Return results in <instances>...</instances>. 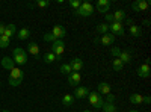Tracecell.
<instances>
[{
	"label": "cell",
	"instance_id": "obj_16",
	"mask_svg": "<svg viewBox=\"0 0 151 112\" xmlns=\"http://www.w3.org/2000/svg\"><path fill=\"white\" fill-rule=\"evenodd\" d=\"M122 64L125 65V64H130L132 62V53H130V50H121V55H119V58H118Z\"/></svg>",
	"mask_w": 151,
	"mask_h": 112
},
{
	"label": "cell",
	"instance_id": "obj_2",
	"mask_svg": "<svg viewBox=\"0 0 151 112\" xmlns=\"http://www.w3.org/2000/svg\"><path fill=\"white\" fill-rule=\"evenodd\" d=\"M12 61H14V64H18V65H24L27 62V53L23 50V48L17 47L12 50Z\"/></svg>",
	"mask_w": 151,
	"mask_h": 112
},
{
	"label": "cell",
	"instance_id": "obj_44",
	"mask_svg": "<svg viewBox=\"0 0 151 112\" xmlns=\"http://www.w3.org/2000/svg\"><path fill=\"white\" fill-rule=\"evenodd\" d=\"M0 86H2V82H0Z\"/></svg>",
	"mask_w": 151,
	"mask_h": 112
},
{
	"label": "cell",
	"instance_id": "obj_39",
	"mask_svg": "<svg viewBox=\"0 0 151 112\" xmlns=\"http://www.w3.org/2000/svg\"><path fill=\"white\" fill-rule=\"evenodd\" d=\"M125 23H127L129 26H132V24H133V18H127V20H125Z\"/></svg>",
	"mask_w": 151,
	"mask_h": 112
},
{
	"label": "cell",
	"instance_id": "obj_35",
	"mask_svg": "<svg viewBox=\"0 0 151 112\" xmlns=\"http://www.w3.org/2000/svg\"><path fill=\"white\" fill-rule=\"evenodd\" d=\"M80 3H82V2H79V0H71V2H70V5H71V8H73L74 11L80 6Z\"/></svg>",
	"mask_w": 151,
	"mask_h": 112
},
{
	"label": "cell",
	"instance_id": "obj_15",
	"mask_svg": "<svg viewBox=\"0 0 151 112\" xmlns=\"http://www.w3.org/2000/svg\"><path fill=\"white\" fill-rule=\"evenodd\" d=\"M97 92L98 94H101V95H107L109 92H110V85L109 83H106V82H100L98 85H97Z\"/></svg>",
	"mask_w": 151,
	"mask_h": 112
},
{
	"label": "cell",
	"instance_id": "obj_34",
	"mask_svg": "<svg viewBox=\"0 0 151 112\" xmlns=\"http://www.w3.org/2000/svg\"><path fill=\"white\" fill-rule=\"evenodd\" d=\"M104 97H106V103H113V102L116 100V97L113 95L112 92H109V94H107V95H104Z\"/></svg>",
	"mask_w": 151,
	"mask_h": 112
},
{
	"label": "cell",
	"instance_id": "obj_27",
	"mask_svg": "<svg viewBox=\"0 0 151 112\" xmlns=\"http://www.w3.org/2000/svg\"><path fill=\"white\" fill-rule=\"evenodd\" d=\"M101 109H103V112H116V111H118L116 106L113 105V103H104V105L101 106Z\"/></svg>",
	"mask_w": 151,
	"mask_h": 112
},
{
	"label": "cell",
	"instance_id": "obj_36",
	"mask_svg": "<svg viewBox=\"0 0 151 112\" xmlns=\"http://www.w3.org/2000/svg\"><path fill=\"white\" fill-rule=\"evenodd\" d=\"M106 21L109 24H112L113 21H115V20H113V14H106Z\"/></svg>",
	"mask_w": 151,
	"mask_h": 112
},
{
	"label": "cell",
	"instance_id": "obj_4",
	"mask_svg": "<svg viewBox=\"0 0 151 112\" xmlns=\"http://www.w3.org/2000/svg\"><path fill=\"white\" fill-rule=\"evenodd\" d=\"M88 100H89V103L94 106V108H101L104 105V97L101 94L98 92H89V95H88Z\"/></svg>",
	"mask_w": 151,
	"mask_h": 112
},
{
	"label": "cell",
	"instance_id": "obj_7",
	"mask_svg": "<svg viewBox=\"0 0 151 112\" xmlns=\"http://www.w3.org/2000/svg\"><path fill=\"white\" fill-rule=\"evenodd\" d=\"M148 6H150V2H147V0H136L132 5L133 11H136V12H144L148 9Z\"/></svg>",
	"mask_w": 151,
	"mask_h": 112
},
{
	"label": "cell",
	"instance_id": "obj_13",
	"mask_svg": "<svg viewBox=\"0 0 151 112\" xmlns=\"http://www.w3.org/2000/svg\"><path fill=\"white\" fill-rule=\"evenodd\" d=\"M110 8V2L109 0H98L97 2V11L101 12V14H107Z\"/></svg>",
	"mask_w": 151,
	"mask_h": 112
},
{
	"label": "cell",
	"instance_id": "obj_28",
	"mask_svg": "<svg viewBox=\"0 0 151 112\" xmlns=\"http://www.w3.org/2000/svg\"><path fill=\"white\" fill-rule=\"evenodd\" d=\"M112 67H113V70H115V71L118 73V71H121V70L124 68V64H122V62H121L118 58H115V59H113V64H112Z\"/></svg>",
	"mask_w": 151,
	"mask_h": 112
},
{
	"label": "cell",
	"instance_id": "obj_10",
	"mask_svg": "<svg viewBox=\"0 0 151 112\" xmlns=\"http://www.w3.org/2000/svg\"><path fill=\"white\" fill-rule=\"evenodd\" d=\"M52 33L55 35V38H56V40H62V38L65 36L67 30H65L64 26H60V24H56V26L52 29Z\"/></svg>",
	"mask_w": 151,
	"mask_h": 112
},
{
	"label": "cell",
	"instance_id": "obj_17",
	"mask_svg": "<svg viewBox=\"0 0 151 112\" xmlns=\"http://www.w3.org/2000/svg\"><path fill=\"white\" fill-rule=\"evenodd\" d=\"M2 67L5 68V70H12L15 67V64H14V61H12V58H9V56H5L3 59H2Z\"/></svg>",
	"mask_w": 151,
	"mask_h": 112
},
{
	"label": "cell",
	"instance_id": "obj_19",
	"mask_svg": "<svg viewBox=\"0 0 151 112\" xmlns=\"http://www.w3.org/2000/svg\"><path fill=\"white\" fill-rule=\"evenodd\" d=\"M74 95L73 94H65L64 97H62V103H64V106H67V108H70V106H73L74 105Z\"/></svg>",
	"mask_w": 151,
	"mask_h": 112
},
{
	"label": "cell",
	"instance_id": "obj_14",
	"mask_svg": "<svg viewBox=\"0 0 151 112\" xmlns=\"http://www.w3.org/2000/svg\"><path fill=\"white\" fill-rule=\"evenodd\" d=\"M80 80H82V76H80V73H70L68 74V83L71 85V86H77L79 83H80Z\"/></svg>",
	"mask_w": 151,
	"mask_h": 112
},
{
	"label": "cell",
	"instance_id": "obj_41",
	"mask_svg": "<svg viewBox=\"0 0 151 112\" xmlns=\"http://www.w3.org/2000/svg\"><path fill=\"white\" fill-rule=\"evenodd\" d=\"M83 112H92V111H89V109H85Z\"/></svg>",
	"mask_w": 151,
	"mask_h": 112
},
{
	"label": "cell",
	"instance_id": "obj_33",
	"mask_svg": "<svg viewBox=\"0 0 151 112\" xmlns=\"http://www.w3.org/2000/svg\"><path fill=\"white\" fill-rule=\"evenodd\" d=\"M35 5H36V6H40V8H47V6L50 5V2H48V0H38Z\"/></svg>",
	"mask_w": 151,
	"mask_h": 112
},
{
	"label": "cell",
	"instance_id": "obj_38",
	"mask_svg": "<svg viewBox=\"0 0 151 112\" xmlns=\"http://www.w3.org/2000/svg\"><path fill=\"white\" fill-rule=\"evenodd\" d=\"M150 102H151V98H150V95H144V103H147V105H148Z\"/></svg>",
	"mask_w": 151,
	"mask_h": 112
},
{
	"label": "cell",
	"instance_id": "obj_3",
	"mask_svg": "<svg viewBox=\"0 0 151 112\" xmlns=\"http://www.w3.org/2000/svg\"><path fill=\"white\" fill-rule=\"evenodd\" d=\"M94 12V6L89 3V2H83L80 3V6L74 11V15H79V17H89L92 15Z\"/></svg>",
	"mask_w": 151,
	"mask_h": 112
},
{
	"label": "cell",
	"instance_id": "obj_25",
	"mask_svg": "<svg viewBox=\"0 0 151 112\" xmlns=\"http://www.w3.org/2000/svg\"><path fill=\"white\" fill-rule=\"evenodd\" d=\"M113 20L118 21V23H122V20H125V12L122 9H118L115 14H113Z\"/></svg>",
	"mask_w": 151,
	"mask_h": 112
},
{
	"label": "cell",
	"instance_id": "obj_29",
	"mask_svg": "<svg viewBox=\"0 0 151 112\" xmlns=\"http://www.w3.org/2000/svg\"><path fill=\"white\" fill-rule=\"evenodd\" d=\"M60 73H64L65 76H68L70 73H73L71 65H70V64H62V65H60Z\"/></svg>",
	"mask_w": 151,
	"mask_h": 112
},
{
	"label": "cell",
	"instance_id": "obj_5",
	"mask_svg": "<svg viewBox=\"0 0 151 112\" xmlns=\"http://www.w3.org/2000/svg\"><path fill=\"white\" fill-rule=\"evenodd\" d=\"M65 52V43L64 40H56L55 43H52V53L56 56H62V53Z\"/></svg>",
	"mask_w": 151,
	"mask_h": 112
},
{
	"label": "cell",
	"instance_id": "obj_11",
	"mask_svg": "<svg viewBox=\"0 0 151 112\" xmlns=\"http://www.w3.org/2000/svg\"><path fill=\"white\" fill-rule=\"evenodd\" d=\"M116 40V36L115 35H112V33H104L100 36V44H103V46H110L113 44Z\"/></svg>",
	"mask_w": 151,
	"mask_h": 112
},
{
	"label": "cell",
	"instance_id": "obj_20",
	"mask_svg": "<svg viewBox=\"0 0 151 112\" xmlns=\"http://www.w3.org/2000/svg\"><path fill=\"white\" fill-rule=\"evenodd\" d=\"M30 36V30L27 27H21L18 32H17V38L18 40H27Z\"/></svg>",
	"mask_w": 151,
	"mask_h": 112
},
{
	"label": "cell",
	"instance_id": "obj_26",
	"mask_svg": "<svg viewBox=\"0 0 151 112\" xmlns=\"http://www.w3.org/2000/svg\"><path fill=\"white\" fill-rule=\"evenodd\" d=\"M97 32H98V33H101V35L109 33V24H106V23H100L98 26H97Z\"/></svg>",
	"mask_w": 151,
	"mask_h": 112
},
{
	"label": "cell",
	"instance_id": "obj_12",
	"mask_svg": "<svg viewBox=\"0 0 151 112\" xmlns=\"http://www.w3.org/2000/svg\"><path fill=\"white\" fill-rule=\"evenodd\" d=\"M68 64L71 65V68H73L74 73H79V71H82V68H83V61H82L80 58H74V59H71Z\"/></svg>",
	"mask_w": 151,
	"mask_h": 112
},
{
	"label": "cell",
	"instance_id": "obj_23",
	"mask_svg": "<svg viewBox=\"0 0 151 112\" xmlns=\"http://www.w3.org/2000/svg\"><path fill=\"white\" fill-rule=\"evenodd\" d=\"M130 33H132V36L137 38V36L142 35V29L137 26V24H132V26H130Z\"/></svg>",
	"mask_w": 151,
	"mask_h": 112
},
{
	"label": "cell",
	"instance_id": "obj_24",
	"mask_svg": "<svg viewBox=\"0 0 151 112\" xmlns=\"http://www.w3.org/2000/svg\"><path fill=\"white\" fill-rule=\"evenodd\" d=\"M144 102V95H141V94H132L130 95V103H133V105H141Z\"/></svg>",
	"mask_w": 151,
	"mask_h": 112
},
{
	"label": "cell",
	"instance_id": "obj_30",
	"mask_svg": "<svg viewBox=\"0 0 151 112\" xmlns=\"http://www.w3.org/2000/svg\"><path fill=\"white\" fill-rule=\"evenodd\" d=\"M9 43H11V40L9 38H6V36H0V48H6V47H9Z\"/></svg>",
	"mask_w": 151,
	"mask_h": 112
},
{
	"label": "cell",
	"instance_id": "obj_31",
	"mask_svg": "<svg viewBox=\"0 0 151 112\" xmlns=\"http://www.w3.org/2000/svg\"><path fill=\"white\" fill-rule=\"evenodd\" d=\"M42 38H44V41H45V43H55V41H56L55 35H53L52 32H50V33H44Z\"/></svg>",
	"mask_w": 151,
	"mask_h": 112
},
{
	"label": "cell",
	"instance_id": "obj_32",
	"mask_svg": "<svg viewBox=\"0 0 151 112\" xmlns=\"http://www.w3.org/2000/svg\"><path fill=\"white\" fill-rule=\"evenodd\" d=\"M110 55H112L113 58H119V55H121V48H119V47H113V48H110Z\"/></svg>",
	"mask_w": 151,
	"mask_h": 112
},
{
	"label": "cell",
	"instance_id": "obj_8",
	"mask_svg": "<svg viewBox=\"0 0 151 112\" xmlns=\"http://www.w3.org/2000/svg\"><path fill=\"white\" fill-rule=\"evenodd\" d=\"M150 74H151V73H150V64H148V62H145V64H142V65L137 67V76H139V77L148 79Z\"/></svg>",
	"mask_w": 151,
	"mask_h": 112
},
{
	"label": "cell",
	"instance_id": "obj_43",
	"mask_svg": "<svg viewBox=\"0 0 151 112\" xmlns=\"http://www.w3.org/2000/svg\"><path fill=\"white\" fill-rule=\"evenodd\" d=\"M2 112H9V111H8V109H3V111H2Z\"/></svg>",
	"mask_w": 151,
	"mask_h": 112
},
{
	"label": "cell",
	"instance_id": "obj_9",
	"mask_svg": "<svg viewBox=\"0 0 151 112\" xmlns=\"http://www.w3.org/2000/svg\"><path fill=\"white\" fill-rule=\"evenodd\" d=\"M74 98H88V95H89V90L85 88V86H76V91H74Z\"/></svg>",
	"mask_w": 151,
	"mask_h": 112
},
{
	"label": "cell",
	"instance_id": "obj_22",
	"mask_svg": "<svg viewBox=\"0 0 151 112\" xmlns=\"http://www.w3.org/2000/svg\"><path fill=\"white\" fill-rule=\"evenodd\" d=\"M55 61H60V56H56L52 52L44 55V62H47V64H52V62H55Z\"/></svg>",
	"mask_w": 151,
	"mask_h": 112
},
{
	"label": "cell",
	"instance_id": "obj_42",
	"mask_svg": "<svg viewBox=\"0 0 151 112\" xmlns=\"http://www.w3.org/2000/svg\"><path fill=\"white\" fill-rule=\"evenodd\" d=\"M130 112H139V111H136V109H132V111H130Z\"/></svg>",
	"mask_w": 151,
	"mask_h": 112
},
{
	"label": "cell",
	"instance_id": "obj_18",
	"mask_svg": "<svg viewBox=\"0 0 151 112\" xmlns=\"http://www.w3.org/2000/svg\"><path fill=\"white\" fill-rule=\"evenodd\" d=\"M15 33H17V27H15V24H8L6 29H5L3 36H6V38H9V40H11V36H14Z\"/></svg>",
	"mask_w": 151,
	"mask_h": 112
},
{
	"label": "cell",
	"instance_id": "obj_40",
	"mask_svg": "<svg viewBox=\"0 0 151 112\" xmlns=\"http://www.w3.org/2000/svg\"><path fill=\"white\" fill-rule=\"evenodd\" d=\"M94 43H95V44H100V36H97V38H94Z\"/></svg>",
	"mask_w": 151,
	"mask_h": 112
},
{
	"label": "cell",
	"instance_id": "obj_1",
	"mask_svg": "<svg viewBox=\"0 0 151 112\" xmlns=\"http://www.w3.org/2000/svg\"><path fill=\"white\" fill-rule=\"evenodd\" d=\"M23 79H24V73H23L20 68L14 67V68L9 71V85H11V86H18V85H21Z\"/></svg>",
	"mask_w": 151,
	"mask_h": 112
},
{
	"label": "cell",
	"instance_id": "obj_6",
	"mask_svg": "<svg viewBox=\"0 0 151 112\" xmlns=\"http://www.w3.org/2000/svg\"><path fill=\"white\" fill-rule=\"evenodd\" d=\"M109 30L112 32V35H118V36H122L124 35V24L122 23H118V21H113L112 24H109Z\"/></svg>",
	"mask_w": 151,
	"mask_h": 112
},
{
	"label": "cell",
	"instance_id": "obj_37",
	"mask_svg": "<svg viewBox=\"0 0 151 112\" xmlns=\"http://www.w3.org/2000/svg\"><path fill=\"white\" fill-rule=\"evenodd\" d=\"M5 29H6V24L0 21V36H2V35L5 33Z\"/></svg>",
	"mask_w": 151,
	"mask_h": 112
},
{
	"label": "cell",
	"instance_id": "obj_21",
	"mask_svg": "<svg viewBox=\"0 0 151 112\" xmlns=\"http://www.w3.org/2000/svg\"><path fill=\"white\" fill-rule=\"evenodd\" d=\"M27 48H29V53L32 56H38V55H40V46H38L36 43H29Z\"/></svg>",
	"mask_w": 151,
	"mask_h": 112
}]
</instances>
